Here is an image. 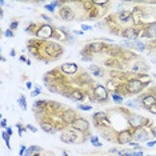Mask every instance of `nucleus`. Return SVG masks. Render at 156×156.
<instances>
[{
	"label": "nucleus",
	"instance_id": "nucleus-5",
	"mask_svg": "<svg viewBox=\"0 0 156 156\" xmlns=\"http://www.w3.org/2000/svg\"><path fill=\"white\" fill-rule=\"evenodd\" d=\"M141 88H143V84L139 80H131L130 83H128V91H130V92L136 93L139 91H141Z\"/></svg>",
	"mask_w": 156,
	"mask_h": 156
},
{
	"label": "nucleus",
	"instance_id": "nucleus-8",
	"mask_svg": "<svg viewBox=\"0 0 156 156\" xmlns=\"http://www.w3.org/2000/svg\"><path fill=\"white\" fill-rule=\"evenodd\" d=\"M135 139H136L137 141H145V140H148V134L144 130L139 128V130H136V132H135Z\"/></svg>",
	"mask_w": 156,
	"mask_h": 156
},
{
	"label": "nucleus",
	"instance_id": "nucleus-13",
	"mask_svg": "<svg viewBox=\"0 0 156 156\" xmlns=\"http://www.w3.org/2000/svg\"><path fill=\"white\" fill-rule=\"evenodd\" d=\"M143 104H144V106L145 107H152V106H155V104H156V99H155V97L154 96H145L144 97V99H143Z\"/></svg>",
	"mask_w": 156,
	"mask_h": 156
},
{
	"label": "nucleus",
	"instance_id": "nucleus-35",
	"mask_svg": "<svg viewBox=\"0 0 156 156\" xmlns=\"http://www.w3.org/2000/svg\"><path fill=\"white\" fill-rule=\"evenodd\" d=\"M91 47H92V48H95V44H92V46H91ZM96 48H97V49H100V48H101V44H97V46H96Z\"/></svg>",
	"mask_w": 156,
	"mask_h": 156
},
{
	"label": "nucleus",
	"instance_id": "nucleus-19",
	"mask_svg": "<svg viewBox=\"0 0 156 156\" xmlns=\"http://www.w3.org/2000/svg\"><path fill=\"white\" fill-rule=\"evenodd\" d=\"M2 136H3V139H4V140H5V143H7V147H8L9 148V150H11V144H9V135L8 134H7V132H3V134H2Z\"/></svg>",
	"mask_w": 156,
	"mask_h": 156
},
{
	"label": "nucleus",
	"instance_id": "nucleus-10",
	"mask_svg": "<svg viewBox=\"0 0 156 156\" xmlns=\"http://www.w3.org/2000/svg\"><path fill=\"white\" fill-rule=\"evenodd\" d=\"M76 139V135L72 134V132H63L62 134V140L66 141V143H72V141H75Z\"/></svg>",
	"mask_w": 156,
	"mask_h": 156
},
{
	"label": "nucleus",
	"instance_id": "nucleus-21",
	"mask_svg": "<svg viewBox=\"0 0 156 156\" xmlns=\"http://www.w3.org/2000/svg\"><path fill=\"white\" fill-rule=\"evenodd\" d=\"M93 117L96 119V120H99V119H104V117H106V114H103V112H97V114H95V115H93Z\"/></svg>",
	"mask_w": 156,
	"mask_h": 156
},
{
	"label": "nucleus",
	"instance_id": "nucleus-12",
	"mask_svg": "<svg viewBox=\"0 0 156 156\" xmlns=\"http://www.w3.org/2000/svg\"><path fill=\"white\" fill-rule=\"evenodd\" d=\"M145 36H148V38H156V23H152V24L148 25Z\"/></svg>",
	"mask_w": 156,
	"mask_h": 156
},
{
	"label": "nucleus",
	"instance_id": "nucleus-43",
	"mask_svg": "<svg viewBox=\"0 0 156 156\" xmlns=\"http://www.w3.org/2000/svg\"><path fill=\"white\" fill-rule=\"evenodd\" d=\"M63 156H68V155H67V154H66V152H63Z\"/></svg>",
	"mask_w": 156,
	"mask_h": 156
},
{
	"label": "nucleus",
	"instance_id": "nucleus-23",
	"mask_svg": "<svg viewBox=\"0 0 156 156\" xmlns=\"http://www.w3.org/2000/svg\"><path fill=\"white\" fill-rule=\"evenodd\" d=\"M25 151H27L25 145H22V147H20V151H19V155L20 156H24L25 155Z\"/></svg>",
	"mask_w": 156,
	"mask_h": 156
},
{
	"label": "nucleus",
	"instance_id": "nucleus-22",
	"mask_svg": "<svg viewBox=\"0 0 156 156\" xmlns=\"http://www.w3.org/2000/svg\"><path fill=\"white\" fill-rule=\"evenodd\" d=\"M73 99H76V100H81L83 99V95H81L80 92H73Z\"/></svg>",
	"mask_w": 156,
	"mask_h": 156
},
{
	"label": "nucleus",
	"instance_id": "nucleus-31",
	"mask_svg": "<svg viewBox=\"0 0 156 156\" xmlns=\"http://www.w3.org/2000/svg\"><path fill=\"white\" fill-rule=\"evenodd\" d=\"M91 141H92V144H96L97 143V137L96 136H92V137H91Z\"/></svg>",
	"mask_w": 156,
	"mask_h": 156
},
{
	"label": "nucleus",
	"instance_id": "nucleus-37",
	"mask_svg": "<svg viewBox=\"0 0 156 156\" xmlns=\"http://www.w3.org/2000/svg\"><path fill=\"white\" fill-rule=\"evenodd\" d=\"M16 27H18V23H12L11 28H12V29H15V28H16Z\"/></svg>",
	"mask_w": 156,
	"mask_h": 156
},
{
	"label": "nucleus",
	"instance_id": "nucleus-3",
	"mask_svg": "<svg viewBox=\"0 0 156 156\" xmlns=\"http://www.w3.org/2000/svg\"><path fill=\"white\" fill-rule=\"evenodd\" d=\"M72 127L76 128V130H79V131H86L87 128L90 127V124H88V121L84 120V119H76V120L72 123Z\"/></svg>",
	"mask_w": 156,
	"mask_h": 156
},
{
	"label": "nucleus",
	"instance_id": "nucleus-16",
	"mask_svg": "<svg viewBox=\"0 0 156 156\" xmlns=\"http://www.w3.org/2000/svg\"><path fill=\"white\" fill-rule=\"evenodd\" d=\"M42 130L43 131H46V132H48V134H53V132H55V128L52 127V125L51 124H42Z\"/></svg>",
	"mask_w": 156,
	"mask_h": 156
},
{
	"label": "nucleus",
	"instance_id": "nucleus-36",
	"mask_svg": "<svg viewBox=\"0 0 156 156\" xmlns=\"http://www.w3.org/2000/svg\"><path fill=\"white\" fill-rule=\"evenodd\" d=\"M7 125V121H5V119H3L2 120V127H5Z\"/></svg>",
	"mask_w": 156,
	"mask_h": 156
},
{
	"label": "nucleus",
	"instance_id": "nucleus-38",
	"mask_svg": "<svg viewBox=\"0 0 156 156\" xmlns=\"http://www.w3.org/2000/svg\"><path fill=\"white\" fill-rule=\"evenodd\" d=\"M7 134H8L9 136H11V135H12V130H11V128H8V130H7Z\"/></svg>",
	"mask_w": 156,
	"mask_h": 156
},
{
	"label": "nucleus",
	"instance_id": "nucleus-30",
	"mask_svg": "<svg viewBox=\"0 0 156 156\" xmlns=\"http://www.w3.org/2000/svg\"><path fill=\"white\" fill-rule=\"evenodd\" d=\"M5 36H9V38H12V36H13V32L11 31V29H8V31L5 32Z\"/></svg>",
	"mask_w": 156,
	"mask_h": 156
},
{
	"label": "nucleus",
	"instance_id": "nucleus-6",
	"mask_svg": "<svg viewBox=\"0 0 156 156\" xmlns=\"http://www.w3.org/2000/svg\"><path fill=\"white\" fill-rule=\"evenodd\" d=\"M117 141L120 144H127V143H131V134L127 131H123L119 134V139Z\"/></svg>",
	"mask_w": 156,
	"mask_h": 156
},
{
	"label": "nucleus",
	"instance_id": "nucleus-4",
	"mask_svg": "<svg viewBox=\"0 0 156 156\" xmlns=\"http://www.w3.org/2000/svg\"><path fill=\"white\" fill-rule=\"evenodd\" d=\"M143 123H145V120L141 116H139V115H132V116H130V124L132 127H135V128L141 127Z\"/></svg>",
	"mask_w": 156,
	"mask_h": 156
},
{
	"label": "nucleus",
	"instance_id": "nucleus-20",
	"mask_svg": "<svg viewBox=\"0 0 156 156\" xmlns=\"http://www.w3.org/2000/svg\"><path fill=\"white\" fill-rule=\"evenodd\" d=\"M56 5H59V3H57V2H53L52 4L46 5V9H48L49 12H53V11H55V7H56Z\"/></svg>",
	"mask_w": 156,
	"mask_h": 156
},
{
	"label": "nucleus",
	"instance_id": "nucleus-39",
	"mask_svg": "<svg viewBox=\"0 0 156 156\" xmlns=\"http://www.w3.org/2000/svg\"><path fill=\"white\" fill-rule=\"evenodd\" d=\"M27 88H29V90H31V88H32V83H29V81H28V83H27Z\"/></svg>",
	"mask_w": 156,
	"mask_h": 156
},
{
	"label": "nucleus",
	"instance_id": "nucleus-42",
	"mask_svg": "<svg viewBox=\"0 0 156 156\" xmlns=\"http://www.w3.org/2000/svg\"><path fill=\"white\" fill-rule=\"evenodd\" d=\"M135 156H143V154H141V152H136V154H135Z\"/></svg>",
	"mask_w": 156,
	"mask_h": 156
},
{
	"label": "nucleus",
	"instance_id": "nucleus-25",
	"mask_svg": "<svg viewBox=\"0 0 156 156\" xmlns=\"http://www.w3.org/2000/svg\"><path fill=\"white\" fill-rule=\"evenodd\" d=\"M28 150L31 151V152H35V151H40V147H38V145H31Z\"/></svg>",
	"mask_w": 156,
	"mask_h": 156
},
{
	"label": "nucleus",
	"instance_id": "nucleus-32",
	"mask_svg": "<svg viewBox=\"0 0 156 156\" xmlns=\"http://www.w3.org/2000/svg\"><path fill=\"white\" fill-rule=\"evenodd\" d=\"M150 111H151L152 114H156V104H155V106H152V107L150 108Z\"/></svg>",
	"mask_w": 156,
	"mask_h": 156
},
{
	"label": "nucleus",
	"instance_id": "nucleus-27",
	"mask_svg": "<svg viewBox=\"0 0 156 156\" xmlns=\"http://www.w3.org/2000/svg\"><path fill=\"white\" fill-rule=\"evenodd\" d=\"M79 108H80V110H84V111H90L92 107H91V106H79Z\"/></svg>",
	"mask_w": 156,
	"mask_h": 156
},
{
	"label": "nucleus",
	"instance_id": "nucleus-18",
	"mask_svg": "<svg viewBox=\"0 0 156 156\" xmlns=\"http://www.w3.org/2000/svg\"><path fill=\"white\" fill-rule=\"evenodd\" d=\"M19 106L22 107V110H23V111H25V110H27V104H25L24 96H20V99H19Z\"/></svg>",
	"mask_w": 156,
	"mask_h": 156
},
{
	"label": "nucleus",
	"instance_id": "nucleus-29",
	"mask_svg": "<svg viewBox=\"0 0 156 156\" xmlns=\"http://www.w3.org/2000/svg\"><path fill=\"white\" fill-rule=\"evenodd\" d=\"M27 130H28V131H32V132H36V131H38L35 127H32V125H27Z\"/></svg>",
	"mask_w": 156,
	"mask_h": 156
},
{
	"label": "nucleus",
	"instance_id": "nucleus-34",
	"mask_svg": "<svg viewBox=\"0 0 156 156\" xmlns=\"http://www.w3.org/2000/svg\"><path fill=\"white\" fill-rule=\"evenodd\" d=\"M81 28L86 29V31H88V29H91V27H90V25H84V24H83V25H81Z\"/></svg>",
	"mask_w": 156,
	"mask_h": 156
},
{
	"label": "nucleus",
	"instance_id": "nucleus-28",
	"mask_svg": "<svg viewBox=\"0 0 156 156\" xmlns=\"http://www.w3.org/2000/svg\"><path fill=\"white\" fill-rule=\"evenodd\" d=\"M136 46H137L139 51H143V49H144V46H143V44H141L140 42H137V43H136Z\"/></svg>",
	"mask_w": 156,
	"mask_h": 156
},
{
	"label": "nucleus",
	"instance_id": "nucleus-7",
	"mask_svg": "<svg viewBox=\"0 0 156 156\" xmlns=\"http://www.w3.org/2000/svg\"><path fill=\"white\" fill-rule=\"evenodd\" d=\"M62 70L66 73H68V75H72V73H75L77 71V66L76 64H73V63H67V64H63Z\"/></svg>",
	"mask_w": 156,
	"mask_h": 156
},
{
	"label": "nucleus",
	"instance_id": "nucleus-1",
	"mask_svg": "<svg viewBox=\"0 0 156 156\" xmlns=\"http://www.w3.org/2000/svg\"><path fill=\"white\" fill-rule=\"evenodd\" d=\"M52 33H53L52 27H51V25H43L42 28L38 31V36H39V38L46 39V38H51V36H52Z\"/></svg>",
	"mask_w": 156,
	"mask_h": 156
},
{
	"label": "nucleus",
	"instance_id": "nucleus-40",
	"mask_svg": "<svg viewBox=\"0 0 156 156\" xmlns=\"http://www.w3.org/2000/svg\"><path fill=\"white\" fill-rule=\"evenodd\" d=\"M95 4H106V2H95Z\"/></svg>",
	"mask_w": 156,
	"mask_h": 156
},
{
	"label": "nucleus",
	"instance_id": "nucleus-26",
	"mask_svg": "<svg viewBox=\"0 0 156 156\" xmlns=\"http://www.w3.org/2000/svg\"><path fill=\"white\" fill-rule=\"evenodd\" d=\"M112 99H114L115 101H117V103H121V97L119 96V95H116V93L112 95Z\"/></svg>",
	"mask_w": 156,
	"mask_h": 156
},
{
	"label": "nucleus",
	"instance_id": "nucleus-33",
	"mask_svg": "<svg viewBox=\"0 0 156 156\" xmlns=\"http://www.w3.org/2000/svg\"><path fill=\"white\" fill-rule=\"evenodd\" d=\"M120 154L123 155V156H132L131 152H120Z\"/></svg>",
	"mask_w": 156,
	"mask_h": 156
},
{
	"label": "nucleus",
	"instance_id": "nucleus-15",
	"mask_svg": "<svg viewBox=\"0 0 156 156\" xmlns=\"http://www.w3.org/2000/svg\"><path fill=\"white\" fill-rule=\"evenodd\" d=\"M90 71H92L93 72V75H96V76H103V71H101L97 66H90Z\"/></svg>",
	"mask_w": 156,
	"mask_h": 156
},
{
	"label": "nucleus",
	"instance_id": "nucleus-41",
	"mask_svg": "<svg viewBox=\"0 0 156 156\" xmlns=\"http://www.w3.org/2000/svg\"><path fill=\"white\" fill-rule=\"evenodd\" d=\"M156 143H155V141H150V143H148V145H150V147H152V145H155Z\"/></svg>",
	"mask_w": 156,
	"mask_h": 156
},
{
	"label": "nucleus",
	"instance_id": "nucleus-9",
	"mask_svg": "<svg viewBox=\"0 0 156 156\" xmlns=\"http://www.w3.org/2000/svg\"><path fill=\"white\" fill-rule=\"evenodd\" d=\"M60 15H62V18L64 20H72L73 19V12L71 8H68V7H64L62 9V12H60Z\"/></svg>",
	"mask_w": 156,
	"mask_h": 156
},
{
	"label": "nucleus",
	"instance_id": "nucleus-24",
	"mask_svg": "<svg viewBox=\"0 0 156 156\" xmlns=\"http://www.w3.org/2000/svg\"><path fill=\"white\" fill-rule=\"evenodd\" d=\"M127 106L128 107H137V103H136V101H134V100H128L127 101Z\"/></svg>",
	"mask_w": 156,
	"mask_h": 156
},
{
	"label": "nucleus",
	"instance_id": "nucleus-11",
	"mask_svg": "<svg viewBox=\"0 0 156 156\" xmlns=\"http://www.w3.org/2000/svg\"><path fill=\"white\" fill-rule=\"evenodd\" d=\"M64 120H66L67 123H71V124H72L73 121L76 120L75 112H73V111H66V112H64Z\"/></svg>",
	"mask_w": 156,
	"mask_h": 156
},
{
	"label": "nucleus",
	"instance_id": "nucleus-14",
	"mask_svg": "<svg viewBox=\"0 0 156 156\" xmlns=\"http://www.w3.org/2000/svg\"><path fill=\"white\" fill-rule=\"evenodd\" d=\"M124 36H127V38H130V39H136L137 38V31H136V29H134V28L125 29Z\"/></svg>",
	"mask_w": 156,
	"mask_h": 156
},
{
	"label": "nucleus",
	"instance_id": "nucleus-2",
	"mask_svg": "<svg viewBox=\"0 0 156 156\" xmlns=\"http://www.w3.org/2000/svg\"><path fill=\"white\" fill-rule=\"evenodd\" d=\"M95 96H96L99 100H106L107 96H108V92H107L106 87L100 86V84L99 86H96V88H95Z\"/></svg>",
	"mask_w": 156,
	"mask_h": 156
},
{
	"label": "nucleus",
	"instance_id": "nucleus-17",
	"mask_svg": "<svg viewBox=\"0 0 156 156\" xmlns=\"http://www.w3.org/2000/svg\"><path fill=\"white\" fill-rule=\"evenodd\" d=\"M119 18H120L121 22H127V20L130 19V12H120Z\"/></svg>",
	"mask_w": 156,
	"mask_h": 156
}]
</instances>
